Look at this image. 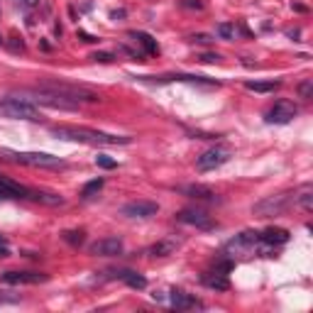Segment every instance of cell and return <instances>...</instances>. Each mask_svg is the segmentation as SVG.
I'll list each match as a JSON object with an SVG mask.
<instances>
[{"label":"cell","mask_w":313,"mask_h":313,"mask_svg":"<svg viewBox=\"0 0 313 313\" xmlns=\"http://www.w3.org/2000/svg\"><path fill=\"white\" fill-rule=\"evenodd\" d=\"M0 115L10 120H29V122L42 120V113L37 110L34 103H29L27 98H15V96L0 98Z\"/></svg>","instance_id":"cell-2"},{"label":"cell","mask_w":313,"mask_h":313,"mask_svg":"<svg viewBox=\"0 0 313 313\" xmlns=\"http://www.w3.org/2000/svg\"><path fill=\"white\" fill-rule=\"evenodd\" d=\"M289 230L284 228H267L259 232V240L262 242H267V245H274V247H279V245H286L289 242Z\"/></svg>","instance_id":"cell-16"},{"label":"cell","mask_w":313,"mask_h":313,"mask_svg":"<svg viewBox=\"0 0 313 313\" xmlns=\"http://www.w3.org/2000/svg\"><path fill=\"white\" fill-rule=\"evenodd\" d=\"M0 245H7V240H5V237H2V235H0Z\"/></svg>","instance_id":"cell-35"},{"label":"cell","mask_w":313,"mask_h":313,"mask_svg":"<svg viewBox=\"0 0 313 313\" xmlns=\"http://www.w3.org/2000/svg\"><path fill=\"white\" fill-rule=\"evenodd\" d=\"M279 86L282 81H245V88L255 91V93H274Z\"/></svg>","instance_id":"cell-21"},{"label":"cell","mask_w":313,"mask_h":313,"mask_svg":"<svg viewBox=\"0 0 313 313\" xmlns=\"http://www.w3.org/2000/svg\"><path fill=\"white\" fill-rule=\"evenodd\" d=\"M291 203H294V194H274V196L257 201L252 213L259 218H274V215H282Z\"/></svg>","instance_id":"cell-4"},{"label":"cell","mask_w":313,"mask_h":313,"mask_svg":"<svg viewBox=\"0 0 313 313\" xmlns=\"http://www.w3.org/2000/svg\"><path fill=\"white\" fill-rule=\"evenodd\" d=\"M255 245H259V232H255V230H245V232L235 235L228 245H225V252H228V255H242V252L255 250Z\"/></svg>","instance_id":"cell-8"},{"label":"cell","mask_w":313,"mask_h":313,"mask_svg":"<svg viewBox=\"0 0 313 313\" xmlns=\"http://www.w3.org/2000/svg\"><path fill=\"white\" fill-rule=\"evenodd\" d=\"M201 282L208 286V289H215V291H228L230 289L228 274H220V272H215V269H213V272H206Z\"/></svg>","instance_id":"cell-18"},{"label":"cell","mask_w":313,"mask_h":313,"mask_svg":"<svg viewBox=\"0 0 313 313\" xmlns=\"http://www.w3.org/2000/svg\"><path fill=\"white\" fill-rule=\"evenodd\" d=\"M64 240L74 247H81L84 245V230H66L64 232Z\"/></svg>","instance_id":"cell-24"},{"label":"cell","mask_w":313,"mask_h":313,"mask_svg":"<svg viewBox=\"0 0 313 313\" xmlns=\"http://www.w3.org/2000/svg\"><path fill=\"white\" fill-rule=\"evenodd\" d=\"M88 252L96 257H120L125 252V245L120 237H103V240H96L93 245H88Z\"/></svg>","instance_id":"cell-9"},{"label":"cell","mask_w":313,"mask_h":313,"mask_svg":"<svg viewBox=\"0 0 313 313\" xmlns=\"http://www.w3.org/2000/svg\"><path fill=\"white\" fill-rule=\"evenodd\" d=\"M105 274H108V279H122L130 289H137V291L147 289V279H144L142 274L132 272V269H110V272H105Z\"/></svg>","instance_id":"cell-12"},{"label":"cell","mask_w":313,"mask_h":313,"mask_svg":"<svg viewBox=\"0 0 313 313\" xmlns=\"http://www.w3.org/2000/svg\"><path fill=\"white\" fill-rule=\"evenodd\" d=\"M176 220L184 223V225H191L196 230H215L218 223L203 210V208H184L176 213Z\"/></svg>","instance_id":"cell-5"},{"label":"cell","mask_w":313,"mask_h":313,"mask_svg":"<svg viewBox=\"0 0 313 313\" xmlns=\"http://www.w3.org/2000/svg\"><path fill=\"white\" fill-rule=\"evenodd\" d=\"M0 257H10V250H7V245H0Z\"/></svg>","instance_id":"cell-33"},{"label":"cell","mask_w":313,"mask_h":313,"mask_svg":"<svg viewBox=\"0 0 313 313\" xmlns=\"http://www.w3.org/2000/svg\"><path fill=\"white\" fill-rule=\"evenodd\" d=\"M296 105L294 103H289V101H277L267 115H264V120L269 122V125H286V122H291L294 117H296Z\"/></svg>","instance_id":"cell-7"},{"label":"cell","mask_w":313,"mask_h":313,"mask_svg":"<svg viewBox=\"0 0 313 313\" xmlns=\"http://www.w3.org/2000/svg\"><path fill=\"white\" fill-rule=\"evenodd\" d=\"M179 245H181V240H176V237H167V240L154 242V245L147 250V255H152V257H169V255H174V252L179 250Z\"/></svg>","instance_id":"cell-14"},{"label":"cell","mask_w":313,"mask_h":313,"mask_svg":"<svg viewBox=\"0 0 313 313\" xmlns=\"http://www.w3.org/2000/svg\"><path fill=\"white\" fill-rule=\"evenodd\" d=\"M171 306L174 309H203L199 299L186 291H171Z\"/></svg>","instance_id":"cell-17"},{"label":"cell","mask_w":313,"mask_h":313,"mask_svg":"<svg viewBox=\"0 0 313 313\" xmlns=\"http://www.w3.org/2000/svg\"><path fill=\"white\" fill-rule=\"evenodd\" d=\"M235 25L232 22H220L218 27H215V34L220 37V39H235Z\"/></svg>","instance_id":"cell-23"},{"label":"cell","mask_w":313,"mask_h":313,"mask_svg":"<svg viewBox=\"0 0 313 313\" xmlns=\"http://www.w3.org/2000/svg\"><path fill=\"white\" fill-rule=\"evenodd\" d=\"M179 191H181V194H186V196H191V199H196V201H208V203H215V201H218L215 191H213V189H208V186H203V184L181 186Z\"/></svg>","instance_id":"cell-13"},{"label":"cell","mask_w":313,"mask_h":313,"mask_svg":"<svg viewBox=\"0 0 313 313\" xmlns=\"http://www.w3.org/2000/svg\"><path fill=\"white\" fill-rule=\"evenodd\" d=\"M0 157H5L7 162H15V164H25V167H47V169L66 167L64 159H59L54 154H47V152H12V149H2Z\"/></svg>","instance_id":"cell-3"},{"label":"cell","mask_w":313,"mask_h":313,"mask_svg":"<svg viewBox=\"0 0 313 313\" xmlns=\"http://www.w3.org/2000/svg\"><path fill=\"white\" fill-rule=\"evenodd\" d=\"M103 186H105V181H103L101 176H98V179H93V181H88L84 189H81V199H84V201L93 199L96 194H101V189H103Z\"/></svg>","instance_id":"cell-22"},{"label":"cell","mask_w":313,"mask_h":313,"mask_svg":"<svg viewBox=\"0 0 313 313\" xmlns=\"http://www.w3.org/2000/svg\"><path fill=\"white\" fill-rule=\"evenodd\" d=\"M157 210H159V206L154 201H130L120 208V215H125V218H152V215H157Z\"/></svg>","instance_id":"cell-10"},{"label":"cell","mask_w":313,"mask_h":313,"mask_svg":"<svg viewBox=\"0 0 313 313\" xmlns=\"http://www.w3.org/2000/svg\"><path fill=\"white\" fill-rule=\"evenodd\" d=\"M228 159H230V149H228V147L215 144V147L206 149V152L199 157L196 169H199V171H213V169H218V167H223Z\"/></svg>","instance_id":"cell-6"},{"label":"cell","mask_w":313,"mask_h":313,"mask_svg":"<svg viewBox=\"0 0 313 313\" xmlns=\"http://www.w3.org/2000/svg\"><path fill=\"white\" fill-rule=\"evenodd\" d=\"M130 39H135L137 44H142L144 54H157V52H159L157 39H154L152 34H147V32H137V29H132V32H130Z\"/></svg>","instance_id":"cell-19"},{"label":"cell","mask_w":313,"mask_h":313,"mask_svg":"<svg viewBox=\"0 0 313 313\" xmlns=\"http://www.w3.org/2000/svg\"><path fill=\"white\" fill-rule=\"evenodd\" d=\"M96 164H98L101 169H115V167H117V162L110 159V157H105V154H98V157H96Z\"/></svg>","instance_id":"cell-26"},{"label":"cell","mask_w":313,"mask_h":313,"mask_svg":"<svg viewBox=\"0 0 313 313\" xmlns=\"http://www.w3.org/2000/svg\"><path fill=\"white\" fill-rule=\"evenodd\" d=\"M142 81H157V84H167V81H189V84H206V86H213V81L203 79V76H191V74H171V76H140Z\"/></svg>","instance_id":"cell-15"},{"label":"cell","mask_w":313,"mask_h":313,"mask_svg":"<svg viewBox=\"0 0 313 313\" xmlns=\"http://www.w3.org/2000/svg\"><path fill=\"white\" fill-rule=\"evenodd\" d=\"M191 39L199 42V44H210V42H213V37H208V34H194Z\"/></svg>","instance_id":"cell-29"},{"label":"cell","mask_w":313,"mask_h":313,"mask_svg":"<svg viewBox=\"0 0 313 313\" xmlns=\"http://www.w3.org/2000/svg\"><path fill=\"white\" fill-rule=\"evenodd\" d=\"M20 2H22L25 7H37V5H39V0H20Z\"/></svg>","instance_id":"cell-32"},{"label":"cell","mask_w":313,"mask_h":313,"mask_svg":"<svg viewBox=\"0 0 313 313\" xmlns=\"http://www.w3.org/2000/svg\"><path fill=\"white\" fill-rule=\"evenodd\" d=\"M0 42H2V39H0Z\"/></svg>","instance_id":"cell-36"},{"label":"cell","mask_w":313,"mask_h":313,"mask_svg":"<svg viewBox=\"0 0 313 313\" xmlns=\"http://www.w3.org/2000/svg\"><path fill=\"white\" fill-rule=\"evenodd\" d=\"M294 203L301 206L304 210H311L313 208V186L311 184H304V186L294 194Z\"/></svg>","instance_id":"cell-20"},{"label":"cell","mask_w":313,"mask_h":313,"mask_svg":"<svg viewBox=\"0 0 313 313\" xmlns=\"http://www.w3.org/2000/svg\"><path fill=\"white\" fill-rule=\"evenodd\" d=\"M199 61H203V64H213V61H220V57H218V54H201Z\"/></svg>","instance_id":"cell-30"},{"label":"cell","mask_w":313,"mask_h":313,"mask_svg":"<svg viewBox=\"0 0 313 313\" xmlns=\"http://www.w3.org/2000/svg\"><path fill=\"white\" fill-rule=\"evenodd\" d=\"M49 132L57 140H69V142H84L96 144V147H120V144H130L132 137L125 135H108L101 130H91V127H76V125H52Z\"/></svg>","instance_id":"cell-1"},{"label":"cell","mask_w":313,"mask_h":313,"mask_svg":"<svg viewBox=\"0 0 313 313\" xmlns=\"http://www.w3.org/2000/svg\"><path fill=\"white\" fill-rule=\"evenodd\" d=\"M81 37H84V42H96V37H91V34H86V32H79Z\"/></svg>","instance_id":"cell-34"},{"label":"cell","mask_w":313,"mask_h":313,"mask_svg":"<svg viewBox=\"0 0 313 313\" xmlns=\"http://www.w3.org/2000/svg\"><path fill=\"white\" fill-rule=\"evenodd\" d=\"M181 5H184V7H196V10L203 7V2H201V0H181Z\"/></svg>","instance_id":"cell-31"},{"label":"cell","mask_w":313,"mask_h":313,"mask_svg":"<svg viewBox=\"0 0 313 313\" xmlns=\"http://www.w3.org/2000/svg\"><path fill=\"white\" fill-rule=\"evenodd\" d=\"M299 96H301L304 101H311V96H313V79H306L304 84H299Z\"/></svg>","instance_id":"cell-25"},{"label":"cell","mask_w":313,"mask_h":313,"mask_svg":"<svg viewBox=\"0 0 313 313\" xmlns=\"http://www.w3.org/2000/svg\"><path fill=\"white\" fill-rule=\"evenodd\" d=\"M230 269H232V262H230V259H223V262H215V272H220V274H228Z\"/></svg>","instance_id":"cell-28"},{"label":"cell","mask_w":313,"mask_h":313,"mask_svg":"<svg viewBox=\"0 0 313 313\" xmlns=\"http://www.w3.org/2000/svg\"><path fill=\"white\" fill-rule=\"evenodd\" d=\"M93 61H103V64H110V61H113V54H110V52H96V54H93Z\"/></svg>","instance_id":"cell-27"},{"label":"cell","mask_w":313,"mask_h":313,"mask_svg":"<svg viewBox=\"0 0 313 313\" xmlns=\"http://www.w3.org/2000/svg\"><path fill=\"white\" fill-rule=\"evenodd\" d=\"M49 279V274L42 272H2L0 282L5 284H44Z\"/></svg>","instance_id":"cell-11"}]
</instances>
